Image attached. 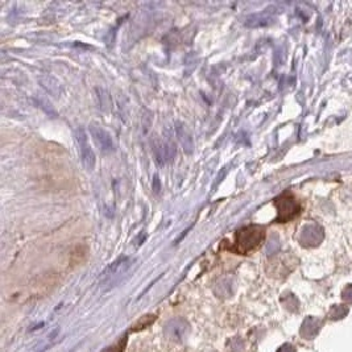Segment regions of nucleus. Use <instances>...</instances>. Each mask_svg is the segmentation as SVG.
I'll use <instances>...</instances> for the list:
<instances>
[{"instance_id":"423d86ee","label":"nucleus","mask_w":352,"mask_h":352,"mask_svg":"<svg viewBox=\"0 0 352 352\" xmlns=\"http://www.w3.org/2000/svg\"><path fill=\"white\" fill-rule=\"evenodd\" d=\"M190 326L188 322L182 318H174L168 322L164 327L165 337L172 342H182L188 337Z\"/></svg>"},{"instance_id":"ddd939ff","label":"nucleus","mask_w":352,"mask_h":352,"mask_svg":"<svg viewBox=\"0 0 352 352\" xmlns=\"http://www.w3.org/2000/svg\"><path fill=\"white\" fill-rule=\"evenodd\" d=\"M124 343H126V339H121L120 343H117V344H114V346L108 347V348L105 349L103 352H123Z\"/></svg>"},{"instance_id":"39448f33","label":"nucleus","mask_w":352,"mask_h":352,"mask_svg":"<svg viewBox=\"0 0 352 352\" xmlns=\"http://www.w3.org/2000/svg\"><path fill=\"white\" fill-rule=\"evenodd\" d=\"M151 147L158 165H165L167 162L172 161V158L176 155V148H174L173 144L169 141H164L160 137H152Z\"/></svg>"},{"instance_id":"f8f14e48","label":"nucleus","mask_w":352,"mask_h":352,"mask_svg":"<svg viewBox=\"0 0 352 352\" xmlns=\"http://www.w3.org/2000/svg\"><path fill=\"white\" fill-rule=\"evenodd\" d=\"M155 318L156 315H146V317H142L139 321V323H136V326H135V330H142V328H146L147 326H149V324H152L155 322Z\"/></svg>"},{"instance_id":"f03ea898","label":"nucleus","mask_w":352,"mask_h":352,"mask_svg":"<svg viewBox=\"0 0 352 352\" xmlns=\"http://www.w3.org/2000/svg\"><path fill=\"white\" fill-rule=\"evenodd\" d=\"M265 239V230L260 225H248L236 232L235 251L239 254H248L259 247Z\"/></svg>"},{"instance_id":"6e6552de","label":"nucleus","mask_w":352,"mask_h":352,"mask_svg":"<svg viewBox=\"0 0 352 352\" xmlns=\"http://www.w3.org/2000/svg\"><path fill=\"white\" fill-rule=\"evenodd\" d=\"M176 133L177 139H178L179 144L182 147L183 152L186 155H192L193 151H194V140H193L192 133H190L189 128L183 123H177Z\"/></svg>"},{"instance_id":"0eeeda50","label":"nucleus","mask_w":352,"mask_h":352,"mask_svg":"<svg viewBox=\"0 0 352 352\" xmlns=\"http://www.w3.org/2000/svg\"><path fill=\"white\" fill-rule=\"evenodd\" d=\"M89 130L90 133H91V136H93V140L95 141L96 147H98L99 151L102 152V153L108 155V153H112V152L115 151L112 137L107 131L103 130V128L100 127V126H98V124H91L89 127Z\"/></svg>"},{"instance_id":"7ed1b4c3","label":"nucleus","mask_w":352,"mask_h":352,"mask_svg":"<svg viewBox=\"0 0 352 352\" xmlns=\"http://www.w3.org/2000/svg\"><path fill=\"white\" fill-rule=\"evenodd\" d=\"M275 206L277 207L278 211L277 218H276V222L278 223L289 222L291 219H293L294 216L298 215L301 210L300 203L297 202V199L293 197V194L289 192L284 193V194L276 198Z\"/></svg>"},{"instance_id":"f257e3e1","label":"nucleus","mask_w":352,"mask_h":352,"mask_svg":"<svg viewBox=\"0 0 352 352\" xmlns=\"http://www.w3.org/2000/svg\"><path fill=\"white\" fill-rule=\"evenodd\" d=\"M131 266H132L131 257L121 256L115 260L114 263L110 264L100 275L99 286L102 287L103 291H111V289L116 287L123 281Z\"/></svg>"},{"instance_id":"20e7f679","label":"nucleus","mask_w":352,"mask_h":352,"mask_svg":"<svg viewBox=\"0 0 352 352\" xmlns=\"http://www.w3.org/2000/svg\"><path fill=\"white\" fill-rule=\"evenodd\" d=\"M74 136H75V140H77L82 164H84L85 169L91 172V170L95 168L96 160H95V153H94L93 148H91V146L89 144V140H87L86 132H85L84 128L78 127L74 132Z\"/></svg>"},{"instance_id":"9b49d317","label":"nucleus","mask_w":352,"mask_h":352,"mask_svg":"<svg viewBox=\"0 0 352 352\" xmlns=\"http://www.w3.org/2000/svg\"><path fill=\"white\" fill-rule=\"evenodd\" d=\"M319 235H322L321 229L314 227V225H310V227H306L305 231L302 232L301 241H302L303 245H310L312 243L317 244V243L321 240V239H319Z\"/></svg>"},{"instance_id":"4468645a","label":"nucleus","mask_w":352,"mask_h":352,"mask_svg":"<svg viewBox=\"0 0 352 352\" xmlns=\"http://www.w3.org/2000/svg\"><path fill=\"white\" fill-rule=\"evenodd\" d=\"M152 188H153V192H155L156 194H158V193L161 192V181L160 177H158L157 174L153 176V185H152Z\"/></svg>"},{"instance_id":"1a4fd4ad","label":"nucleus","mask_w":352,"mask_h":352,"mask_svg":"<svg viewBox=\"0 0 352 352\" xmlns=\"http://www.w3.org/2000/svg\"><path fill=\"white\" fill-rule=\"evenodd\" d=\"M38 82H40L41 86L44 87V89L47 90L48 93L52 94L54 98L58 99L59 96H61L62 94V85L61 82H59L57 78L52 77V75H48V74H44L41 75V77H38Z\"/></svg>"},{"instance_id":"9d476101","label":"nucleus","mask_w":352,"mask_h":352,"mask_svg":"<svg viewBox=\"0 0 352 352\" xmlns=\"http://www.w3.org/2000/svg\"><path fill=\"white\" fill-rule=\"evenodd\" d=\"M96 99H98V106L103 112H110L112 108V99L110 93L102 87H96L95 89Z\"/></svg>"}]
</instances>
